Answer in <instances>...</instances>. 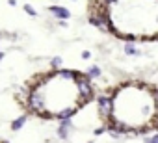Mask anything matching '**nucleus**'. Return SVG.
Masks as SVG:
<instances>
[{
  "label": "nucleus",
  "mask_w": 158,
  "mask_h": 143,
  "mask_svg": "<svg viewBox=\"0 0 158 143\" xmlns=\"http://www.w3.org/2000/svg\"><path fill=\"white\" fill-rule=\"evenodd\" d=\"M91 78L80 71L54 69L37 78L26 97L28 110L41 119L67 121L91 99Z\"/></svg>",
  "instance_id": "nucleus-1"
},
{
  "label": "nucleus",
  "mask_w": 158,
  "mask_h": 143,
  "mask_svg": "<svg viewBox=\"0 0 158 143\" xmlns=\"http://www.w3.org/2000/svg\"><path fill=\"white\" fill-rule=\"evenodd\" d=\"M156 86L128 80L108 97V126L121 134H149L156 130Z\"/></svg>",
  "instance_id": "nucleus-2"
},
{
  "label": "nucleus",
  "mask_w": 158,
  "mask_h": 143,
  "mask_svg": "<svg viewBox=\"0 0 158 143\" xmlns=\"http://www.w3.org/2000/svg\"><path fill=\"white\" fill-rule=\"evenodd\" d=\"M104 21L125 41H154L158 34V0H110Z\"/></svg>",
  "instance_id": "nucleus-3"
},
{
  "label": "nucleus",
  "mask_w": 158,
  "mask_h": 143,
  "mask_svg": "<svg viewBox=\"0 0 158 143\" xmlns=\"http://www.w3.org/2000/svg\"><path fill=\"white\" fill-rule=\"evenodd\" d=\"M48 11H50V13H54L60 21H63V19H69V17H71L69 10H67V8H61V6H50V8H48Z\"/></svg>",
  "instance_id": "nucleus-4"
},
{
  "label": "nucleus",
  "mask_w": 158,
  "mask_h": 143,
  "mask_svg": "<svg viewBox=\"0 0 158 143\" xmlns=\"http://www.w3.org/2000/svg\"><path fill=\"white\" fill-rule=\"evenodd\" d=\"M24 11H26L28 15H32V17H34V15H37V11H35V10L30 6V4H24Z\"/></svg>",
  "instance_id": "nucleus-5"
},
{
  "label": "nucleus",
  "mask_w": 158,
  "mask_h": 143,
  "mask_svg": "<svg viewBox=\"0 0 158 143\" xmlns=\"http://www.w3.org/2000/svg\"><path fill=\"white\" fill-rule=\"evenodd\" d=\"M23 123H24V117H19V119L13 123V128H15V130H17V128H21V126H23Z\"/></svg>",
  "instance_id": "nucleus-6"
},
{
  "label": "nucleus",
  "mask_w": 158,
  "mask_h": 143,
  "mask_svg": "<svg viewBox=\"0 0 158 143\" xmlns=\"http://www.w3.org/2000/svg\"><path fill=\"white\" fill-rule=\"evenodd\" d=\"M60 65H61V58H54L52 59V67L54 69H60Z\"/></svg>",
  "instance_id": "nucleus-7"
},
{
  "label": "nucleus",
  "mask_w": 158,
  "mask_h": 143,
  "mask_svg": "<svg viewBox=\"0 0 158 143\" xmlns=\"http://www.w3.org/2000/svg\"><path fill=\"white\" fill-rule=\"evenodd\" d=\"M0 143H6V141H0Z\"/></svg>",
  "instance_id": "nucleus-8"
}]
</instances>
